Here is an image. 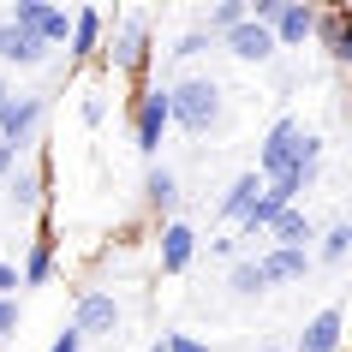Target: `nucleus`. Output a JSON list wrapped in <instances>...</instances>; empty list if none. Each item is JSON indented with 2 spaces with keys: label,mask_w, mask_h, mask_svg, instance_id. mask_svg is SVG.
<instances>
[{
  "label": "nucleus",
  "mask_w": 352,
  "mask_h": 352,
  "mask_svg": "<svg viewBox=\"0 0 352 352\" xmlns=\"http://www.w3.org/2000/svg\"><path fill=\"white\" fill-rule=\"evenodd\" d=\"M191 251H197V233H191L186 221H167L162 227V269H167V275H179V269L191 263Z\"/></svg>",
  "instance_id": "9"
},
{
  "label": "nucleus",
  "mask_w": 352,
  "mask_h": 352,
  "mask_svg": "<svg viewBox=\"0 0 352 352\" xmlns=\"http://www.w3.org/2000/svg\"><path fill=\"white\" fill-rule=\"evenodd\" d=\"M298 352H340V305L311 316V329L298 334Z\"/></svg>",
  "instance_id": "8"
},
{
  "label": "nucleus",
  "mask_w": 352,
  "mask_h": 352,
  "mask_svg": "<svg viewBox=\"0 0 352 352\" xmlns=\"http://www.w3.org/2000/svg\"><path fill=\"white\" fill-rule=\"evenodd\" d=\"M48 275H54V239H36V251L24 263V287H42Z\"/></svg>",
  "instance_id": "19"
},
{
  "label": "nucleus",
  "mask_w": 352,
  "mask_h": 352,
  "mask_svg": "<svg viewBox=\"0 0 352 352\" xmlns=\"http://www.w3.org/2000/svg\"><path fill=\"white\" fill-rule=\"evenodd\" d=\"M162 352H209V346H204V340H191V334H167Z\"/></svg>",
  "instance_id": "25"
},
{
  "label": "nucleus",
  "mask_w": 352,
  "mask_h": 352,
  "mask_svg": "<svg viewBox=\"0 0 352 352\" xmlns=\"http://www.w3.org/2000/svg\"><path fill=\"white\" fill-rule=\"evenodd\" d=\"M144 54H149V30H144V19H131L126 30L113 36V66H120V72H138Z\"/></svg>",
  "instance_id": "11"
},
{
  "label": "nucleus",
  "mask_w": 352,
  "mask_h": 352,
  "mask_svg": "<svg viewBox=\"0 0 352 352\" xmlns=\"http://www.w3.org/2000/svg\"><path fill=\"white\" fill-rule=\"evenodd\" d=\"M204 48H209V36H204V30H191V36L179 42V48H173V54H204Z\"/></svg>",
  "instance_id": "28"
},
{
  "label": "nucleus",
  "mask_w": 352,
  "mask_h": 352,
  "mask_svg": "<svg viewBox=\"0 0 352 352\" xmlns=\"http://www.w3.org/2000/svg\"><path fill=\"white\" fill-rule=\"evenodd\" d=\"M12 162H19V149H12V144H0V179L12 173Z\"/></svg>",
  "instance_id": "31"
},
{
  "label": "nucleus",
  "mask_w": 352,
  "mask_h": 352,
  "mask_svg": "<svg viewBox=\"0 0 352 352\" xmlns=\"http://www.w3.org/2000/svg\"><path fill=\"white\" fill-rule=\"evenodd\" d=\"M6 24H19L24 36H36L42 48H54V42L72 36V19H66L60 6H48V0H19V12H12Z\"/></svg>",
  "instance_id": "3"
},
{
  "label": "nucleus",
  "mask_w": 352,
  "mask_h": 352,
  "mask_svg": "<svg viewBox=\"0 0 352 352\" xmlns=\"http://www.w3.org/2000/svg\"><path fill=\"white\" fill-rule=\"evenodd\" d=\"M96 42H102V12H96V6H84V12L72 19V54H78V60H90V54H96Z\"/></svg>",
  "instance_id": "16"
},
{
  "label": "nucleus",
  "mask_w": 352,
  "mask_h": 352,
  "mask_svg": "<svg viewBox=\"0 0 352 352\" xmlns=\"http://www.w3.org/2000/svg\"><path fill=\"white\" fill-rule=\"evenodd\" d=\"M227 48H233V54L239 60H269L275 54V36H269V30H263V24H233V30H227Z\"/></svg>",
  "instance_id": "12"
},
{
  "label": "nucleus",
  "mask_w": 352,
  "mask_h": 352,
  "mask_svg": "<svg viewBox=\"0 0 352 352\" xmlns=\"http://www.w3.org/2000/svg\"><path fill=\"white\" fill-rule=\"evenodd\" d=\"M48 54L36 36H24L19 24H0V66H36V60Z\"/></svg>",
  "instance_id": "10"
},
{
  "label": "nucleus",
  "mask_w": 352,
  "mask_h": 352,
  "mask_svg": "<svg viewBox=\"0 0 352 352\" xmlns=\"http://www.w3.org/2000/svg\"><path fill=\"white\" fill-rule=\"evenodd\" d=\"M316 155H322V144L305 138L293 120H280V126L269 131V144H263V179H298V186H305Z\"/></svg>",
  "instance_id": "1"
},
{
  "label": "nucleus",
  "mask_w": 352,
  "mask_h": 352,
  "mask_svg": "<svg viewBox=\"0 0 352 352\" xmlns=\"http://www.w3.org/2000/svg\"><path fill=\"white\" fill-rule=\"evenodd\" d=\"M12 197H19V204H36V197H42L36 173H19V179H12Z\"/></svg>",
  "instance_id": "24"
},
{
  "label": "nucleus",
  "mask_w": 352,
  "mask_h": 352,
  "mask_svg": "<svg viewBox=\"0 0 352 352\" xmlns=\"http://www.w3.org/2000/svg\"><path fill=\"white\" fill-rule=\"evenodd\" d=\"M138 149L144 155H155L162 149V131H167V90H144V102H138Z\"/></svg>",
  "instance_id": "6"
},
{
  "label": "nucleus",
  "mask_w": 352,
  "mask_h": 352,
  "mask_svg": "<svg viewBox=\"0 0 352 352\" xmlns=\"http://www.w3.org/2000/svg\"><path fill=\"white\" fill-rule=\"evenodd\" d=\"M316 30L329 36V54H340V60L352 54V42H346V12H329V19H316Z\"/></svg>",
  "instance_id": "20"
},
{
  "label": "nucleus",
  "mask_w": 352,
  "mask_h": 352,
  "mask_svg": "<svg viewBox=\"0 0 352 352\" xmlns=\"http://www.w3.org/2000/svg\"><path fill=\"white\" fill-rule=\"evenodd\" d=\"M269 233H275V251H305V239H311V215L305 209H280L275 221H269Z\"/></svg>",
  "instance_id": "13"
},
{
  "label": "nucleus",
  "mask_w": 352,
  "mask_h": 352,
  "mask_svg": "<svg viewBox=\"0 0 352 352\" xmlns=\"http://www.w3.org/2000/svg\"><path fill=\"white\" fill-rule=\"evenodd\" d=\"M263 287H269V280H263L257 263H239V269H233V293H263Z\"/></svg>",
  "instance_id": "22"
},
{
  "label": "nucleus",
  "mask_w": 352,
  "mask_h": 352,
  "mask_svg": "<svg viewBox=\"0 0 352 352\" xmlns=\"http://www.w3.org/2000/svg\"><path fill=\"white\" fill-rule=\"evenodd\" d=\"M6 96H12V90H6V72H0V102H6Z\"/></svg>",
  "instance_id": "32"
},
{
  "label": "nucleus",
  "mask_w": 352,
  "mask_h": 352,
  "mask_svg": "<svg viewBox=\"0 0 352 352\" xmlns=\"http://www.w3.org/2000/svg\"><path fill=\"white\" fill-rule=\"evenodd\" d=\"M36 120H42V96H6V102H0V131H6L12 149L36 131Z\"/></svg>",
  "instance_id": "5"
},
{
  "label": "nucleus",
  "mask_w": 352,
  "mask_h": 352,
  "mask_svg": "<svg viewBox=\"0 0 352 352\" xmlns=\"http://www.w3.org/2000/svg\"><path fill=\"white\" fill-rule=\"evenodd\" d=\"M257 269H263V280H298L305 275V251H269Z\"/></svg>",
  "instance_id": "17"
},
{
  "label": "nucleus",
  "mask_w": 352,
  "mask_h": 352,
  "mask_svg": "<svg viewBox=\"0 0 352 352\" xmlns=\"http://www.w3.org/2000/svg\"><path fill=\"white\" fill-rule=\"evenodd\" d=\"M149 352H162V346H149Z\"/></svg>",
  "instance_id": "33"
},
{
  "label": "nucleus",
  "mask_w": 352,
  "mask_h": 352,
  "mask_svg": "<svg viewBox=\"0 0 352 352\" xmlns=\"http://www.w3.org/2000/svg\"><path fill=\"white\" fill-rule=\"evenodd\" d=\"M346 245H352V227H329V239H322V257H346Z\"/></svg>",
  "instance_id": "23"
},
{
  "label": "nucleus",
  "mask_w": 352,
  "mask_h": 352,
  "mask_svg": "<svg viewBox=\"0 0 352 352\" xmlns=\"http://www.w3.org/2000/svg\"><path fill=\"white\" fill-rule=\"evenodd\" d=\"M113 322H120V305H113L108 293H84L78 298V334H113Z\"/></svg>",
  "instance_id": "7"
},
{
  "label": "nucleus",
  "mask_w": 352,
  "mask_h": 352,
  "mask_svg": "<svg viewBox=\"0 0 352 352\" xmlns=\"http://www.w3.org/2000/svg\"><path fill=\"white\" fill-rule=\"evenodd\" d=\"M233 24H245V0H221V6H215V12H209V30H233Z\"/></svg>",
  "instance_id": "21"
},
{
  "label": "nucleus",
  "mask_w": 352,
  "mask_h": 352,
  "mask_svg": "<svg viewBox=\"0 0 352 352\" xmlns=\"http://www.w3.org/2000/svg\"><path fill=\"white\" fill-rule=\"evenodd\" d=\"M102 120H108V102H102V96H90V102H84V126H102Z\"/></svg>",
  "instance_id": "26"
},
{
  "label": "nucleus",
  "mask_w": 352,
  "mask_h": 352,
  "mask_svg": "<svg viewBox=\"0 0 352 352\" xmlns=\"http://www.w3.org/2000/svg\"><path fill=\"white\" fill-rule=\"evenodd\" d=\"M311 30H316V12H311V6H280L269 36H275V48H287V42H305Z\"/></svg>",
  "instance_id": "14"
},
{
  "label": "nucleus",
  "mask_w": 352,
  "mask_h": 352,
  "mask_svg": "<svg viewBox=\"0 0 352 352\" xmlns=\"http://www.w3.org/2000/svg\"><path fill=\"white\" fill-rule=\"evenodd\" d=\"M257 191H263L257 173H239V179H233V191L221 197V215H227V221H245V209L257 204Z\"/></svg>",
  "instance_id": "15"
},
{
  "label": "nucleus",
  "mask_w": 352,
  "mask_h": 352,
  "mask_svg": "<svg viewBox=\"0 0 352 352\" xmlns=\"http://www.w3.org/2000/svg\"><path fill=\"white\" fill-rule=\"evenodd\" d=\"M19 329V305H12V298H0V334H12Z\"/></svg>",
  "instance_id": "27"
},
{
  "label": "nucleus",
  "mask_w": 352,
  "mask_h": 352,
  "mask_svg": "<svg viewBox=\"0 0 352 352\" xmlns=\"http://www.w3.org/2000/svg\"><path fill=\"white\" fill-rule=\"evenodd\" d=\"M12 287H19V269H6V263H0V298L12 293Z\"/></svg>",
  "instance_id": "30"
},
{
  "label": "nucleus",
  "mask_w": 352,
  "mask_h": 352,
  "mask_svg": "<svg viewBox=\"0 0 352 352\" xmlns=\"http://www.w3.org/2000/svg\"><path fill=\"white\" fill-rule=\"evenodd\" d=\"M78 346H84V334H78V329H66V334H60V340H54L48 352H78Z\"/></svg>",
  "instance_id": "29"
},
{
  "label": "nucleus",
  "mask_w": 352,
  "mask_h": 352,
  "mask_svg": "<svg viewBox=\"0 0 352 352\" xmlns=\"http://www.w3.org/2000/svg\"><path fill=\"white\" fill-rule=\"evenodd\" d=\"M215 120H221V90H215V78H186L179 90H167V126L209 131Z\"/></svg>",
  "instance_id": "2"
},
{
  "label": "nucleus",
  "mask_w": 352,
  "mask_h": 352,
  "mask_svg": "<svg viewBox=\"0 0 352 352\" xmlns=\"http://www.w3.org/2000/svg\"><path fill=\"white\" fill-rule=\"evenodd\" d=\"M144 191H149V209H173L179 204V186H173V173H167V167H149V179H144Z\"/></svg>",
  "instance_id": "18"
},
{
  "label": "nucleus",
  "mask_w": 352,
  "mask_h": 352,
  "mask_svg": "<svg viewBox=\"0 0 352 352\" xmlns=\"http://www.w3.org/2000/svg\"><path fill=\"white\" fill-rule=\"evenodd\" d=\"M293 197H298V179H263L257 204L245 209V233H269V221L280 209H293Z\"/></svg>",
  "instance_id": "4"
}]
</instances>
